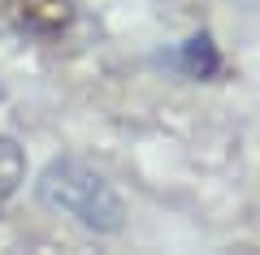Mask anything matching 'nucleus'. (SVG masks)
I'll return each mask as SVG.
<instances>
[{"mask_svg":"<svg viewBox=\"0 0 260 255\" xmlns=\"http://www.w3.org/2000/svg\"><path fill=\"white\" fill-rule=\"evenodd\" d=\"M13 26L35 39H56L74 26V0H5Z\"/></svg>","mask_w":260,"mask_h":255,"instance_id":"2","label":"nucleus"},{"mask_svg":"<svg viewBox=\"0 0 260 255\" xmlns=\"http://www.w3.org/2000/svg\"><path fill=\"white\" fill-rule=\"evenodd\" d=\"M22 177H26V156L13 138H0V208L18 195Z\"/></svg>","mask_w":260,"mask_h":255,"instance_id":"3","label":"nucleus"},{"mask_svg":"<svg viewBox=\"0 0 260 255\" xmlns=\"http://www.w3.org/2000/svg\"><path fill=\"white\" fill-rule=\"evenodd\" d=\"M91 195H109V191H104L100 177L83 173L78 164L65 160V164H52V169H48V177H44V199L48 203L74 212V216L83 221V225H91V229H117V208H113V203H91Z\"/></svg>","mask_w":260,"mask_h":255,"instance_id":"1","label":"nucleus"}]
</instances>
